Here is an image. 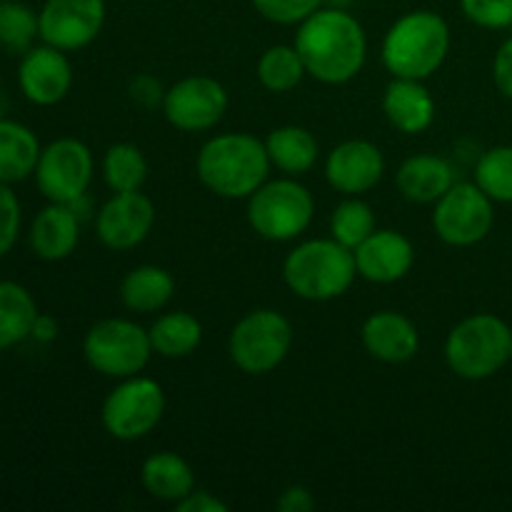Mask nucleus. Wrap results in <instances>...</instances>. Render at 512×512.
<instances>
[{"label": "nucleus", "instance_id": "39448f33", "mask_svg": "<svg viewBox=\"0 0 512 512\" xmlns=\"http://www.w3.org/2000/svg\"><path fill=\"white\" fill-rule=\"evenodd\" d=\"M512 328L493 313L460 320L445 338V363L463 380H488L510 363Z\"/></svg>", "mask_w": 512, "mask_h": 512}, {"label": "nucleus", "instance_id": "a878e982", "mask_svg": "<svg viewBox=\"0 0 512 512\" xmlns=\"http://www.w3.org/2000/svg\"><path fill=\"white\" fill-rule=\"evenodd\" d=\"M148 335L153 353L160 358H190L203 343V323L188 310H170L150 325Z\"/></svg>", "mask_w": 512, "mask_h": 512}, {"label": "nucleus", "instance_id": "20e7f679", "mask_svg": "<svg viewBox=\"0 0 512 512\" xmlns=\"http://www.w3.org/2000/svg\"><path fill=\"white\" fill-rule=\"evenodd\" d=\"M358 278L355 253L335 238L298 243L283 260V280L290 293L310 303H328L353 288Z\"/></svg>", "mask_w": 512, "mask_h": 512}, {"label": "nucleus", "instance_id": "5701e85b", "mask_svg": "<svg viewBox=\"0 0 512 512\" xmlns=\"http://www.w3.org/2000/svg\"><path fill=\"white\" fill-rule=\"evenodd\" d=\"M265 148H268L270 165L290 178L310 173L320 158L318 138L303 125H280L270 130Z\"/></svg>", "mask_w": 512, "mask_h": 512}, {"label": "nucleus", "instance_id": "ddd939ff", "mask_svg": "<svg viewBox=\"0 0 512 512\" xmlns=\"http://www.w3.org/2000/svg\"><path fill=\"white\" fill-rule=\"evenodd\" d=\"M105 0H45L38 10L40 40L75 53L93 43L105 25Z\"/></svg>", "mask_w": 512, "mask_h": 512}, {"label": "nucleus", "instance_id": "9d476101", "mask_svg": "<svg viewBox=\"0 0 512 512\" xmlns=\"http://www.w3.org/2000/svg\"><path fill=\"white\" fill-rule=\"evenodd\" d=\"M95 175V158L78 138H58L40 150L35 185L48 203L73 205L85 198Z\"/></svg>", "mask_w": 512, "mask_h": 512}, {"label": "nucleus", "instance_id": "4be33fe9", "mask_svg": "<svg viewBox=\"0 0 512 512\" xmlns=\"http://www.w3.org/2000/svg\"><path fill=\"white\" fill-rule=\"evenodd\" d=\"M140 483L150 498L175 505L195 490V473L183 455L173 450H160L143 460Z\"/></svg>", "mask_w": 512, "mask_h": 512}, {"label": "nucleus", "instance_id": "7ed1b4c3", "mask_svg": "<svg viewBox=\"0 0 512 512\" xmlns=\"http://www.w3.org/2000/svg\"><path fill=\"white\" fill-rule=\"evenodd\" d=\"M450 53V25L435 10H410L385 33L380 58L393 78L428 80Z\"/></svg>", "mask_w": 512, "mask_h": 512}, {"label": "nucleus", "instance_id": "c756f323", "mask_svg": "<svg viewBox=\"0 0 512 512\" xmlns=\"http://www.w3.org/2000/svg\"><path fill=\"white\" fill-rule=\"evenodd\" d=\"M378 230L373 208L360 195H345L330 213V238L338 240L345 248L355 250L363 240Z\"/></svg>", "mask_w": 512, "mask_h": 512}, {"label": "nucleus", "instance_id": "f3484780", "mask_svg": "<svg viewBox=\"0 0 512 512\" xmlns=\"http://www.w3.org/2000/svg\"><path fill=\"white\" fill-rule=\"evenodd\" d=\"M353 253L360 278L375 285L398 283L415 265L413 243L393 228H378Z\"/></svg>", "mask_w": 512, "mask_h": 512}, {"label": "nucleus", "instance_id": "cd10ccee", "mask_svg": "<svg viewBox=\"0 0 512 512\" xmlns=\"http://www.w3.org/2000/svg\"><path fill=\"white\" fill-rule=\"evenodd\" d=\"M103 180L110 188V193H133L143 190L148 180V160L143 150L133 143H115L105 150L103 163Z\"/></svg>", "mask_w": 512, "mask_h": 512}, {"label": "nucleus", "instance_id": "b1692460", "mask_svg": "<svg viewBox=\"0 0 512 512\" xmlns=\"http://www.w3.org/2000/svg\"><path fill=\"white\" fill-rule=\"evenodd\" d=\"M118 295L123 308L130 313H158L173 300L175 278L160 265H138L125 275Z\"/></svg>", "mask_w": 512, "mask_h": 512}, {"label": "nucleus", "instance_id": "6e6552de", "mask_svg": "<svg viewBox=\"0 0 512 512\" xmlns=\"http://www.w3.org/2000/svg\"><path fill=\"white\" fill-rule=\"evenodd\" d=\"M83 355L95 373L110 380H123L148 368L153 345L148 330L135 320L103 318L85 333Z\"/></svg>", "mask_w": 512, "mask_h": 512}, {"label": "nucleus", "instance_id": "ea45409f", "mask_svg": "<svg viewBox=\"0 0 512 512\" xmlns=\"http://www.w3.org/2000/svg\"><path fill=\"white\" fill-rule=\"evenodd\" d=\"M58 333H60L58 320H55L53 315L38 313V318H35V323H33V333H30V338L38 340V343H53V340L58 338Z\"/></svg>", "mask_w": 512, "mask_h": 512}, {"label": "nucleus", "instance_id": "7c9ffc66", "mask_svg": "<svg viewBox=\"0 0 512 512\" xmlns=\"http://www.w3.org/2000/svg\"><path fill=\"white\" fill-rule=\"evenodd\" d=\"M40 38L38 10L23 0H0V48L8 53H28Z\"/></svg>", "mask_w": 512, "mask_h": 512}, {"label": "nucleus", "instance_id": "f257e3e1", "mask_svg": "<svg viewBox=\"0 0 512 512\" xmlns=\"http://www.w3.org/2000/svg\"><path fill=\"white\" fill-rule=\"evenodd\" d=\"M293 45L310 78L325 85L350 83L368 60V35L348 8L320 5L298 25Z\"/></svg>", "mask_w": 512, "mask_h": 512}, {"label": "nucleus", "instance_id": "a211bd4d", "mask_svg": "<svg viewBox=\"0 0 512 512\" xmlns=\"http://www.w3.org/2000/svg\"><path fill=\"white\" fill-rule=\"evenodd\" d=\"M360 343L370 358L388 365H403L418 355V325L398 310H378L360 328Z\"/></svg>", "mask_w": 512, "mask_h": 512}, {"label": "nucleus", "instance_id": "a19ab883", "mask_svg": "<svg viewBox=\"0 0 512 512\" xmlns=\"http://www.w3.org/2000/svg\"><path fill=\"white\" fill-rule=\"evenodd\" d=\"M355 0H323V5H333V8H348Z\"/></svg>", "mask_w": 512, "mask_h": 512}, {"label": "nucleus", "instance_id": "aec40b11", "mask_svg": "<svg viewBox=\"0 0 512 512\" xmlns=\"http://www.w3.org/2000/svg\"><path fill=\"white\" fill-rule=\"evenodd\" d=\"M383 113L398 133L420 135L433 125L435 100L425 80L393 78L383 93Z\"/></svg>", "mask_w": 512, "mask_h": 512}, {"label": "nucleus", "instance_id": "4c0bfd02", "mask_svg": "<svg viewBox=\"0 0 512 512\" xmlns=\"http://www.w3.org/2000/svg\"><path fill=\"white\" fill-rule=\"evenodd\" d=\"M175 510L178 512H228V505L213 495L210 490L195 488L193 493L185 495L180 503H175Z\"/></svg>", "mask_w": 512, "mask_h": 512}, {"label": "nucleus", "instance_id": "0eeeda50", "mask_svg": "<svg viewBox=\"0 0 512 512\" xmlns=\"http://www.w3.org/2000/svg\"><path fill=\"white\" fill-rule=\"evenodd\" d=\"M293 323L273 308L245 313L228 338V355L245 375H268L285 363L293 350Z\"/></svg>", "mask_w": 512, "mask_h": 512}, {"label": "nucleus", "instance_id": "79ce46f5", "mask_svg": "<svg viewBox=\"0 0 512 512\" xmlns=\"http://www.w3.org/2000/svg\"><path fill=\"white\" fill-rule=\"evenodd\" d=\"M510 363H512V355H510Z\"/></svg>", "mask_w": 512, "mask_h": 512}, {"label": "nucleus", "instance_id": "58836bf2", "mask_svg": "<svg viewBox=\"0 0 512 512\" xmlns=\"http://www.w3.org/2000/svg\"><path fill=\"white\" fill-rule=\"evenodd\" d=\"M315 508V498L308 488L303 485H290L283 495L278 498L280 512H310Z\"/></svg>", "mask_w": 512, "mask_h": 512}, {"label": "nucleus", "instance_id": "c9c22d12", "mask_svg": "<svg viewBox=\"0 0 512 512\" xmlns=\"http://www.w3.org/2000/svg\"><path fill=\"white\" fill-rule=\"evenodd\" d=\"M128 93L130 98H133V103H138L140 108H158V105H163L165 98V88L160 85V80L148 73L135 75V78L130 80Z\"/></svg>", "mask_w": 512, "mask_h": 512}, {"label": "nucleus", "instance_id": "412c9836", "mask_svg": "<svg viewBox=\"0 0 512 512\" xmlns=\"http://www.w3.org/2000/svg\"><path fill=\"white\" fill-rule=\"evenodd\" d=\"M455 183L453 165L433 153L410 155L395 173L400 195L418 205H435Z\"/></svg>", "mask_w": 512, "mask_h": 512}, {"label": "nucleus", "instance_id": "393cba45", "mask_svg": "<svg viewBox=\"0 0 512 512\" xmlns=\"http://www.w3.org/2000/svg\"><path fill=\"white\" fill-rule=\"evenodd\" d=\"M38 135L18 120L0 118V183H23L35 173L40 158Z\"/></svg>", "mask_w": 512, "mask_h": 512}, {"label": "nucleus", "instance_id": "4468645a", "mask_svg": "<svg viewBox=\"0 0 512 512\" xmlns=\"http://www.w3.org/2000/svg\"><path fill=\"white\" fill-rule=\"evenodd\" d=\"M155 225V205L143 190L113 193L95 215V233L108 250H133L145 243Z\"/></svg>", "mask_w": 512, "mask_h": 512}, {"label": "nucleus", "instance_id": "c85d7f7f", "mask_svg": "<svg viewBox=\"0 0 512 512\" xmlns=\"http://www.w3.org/2000/svg\"><path fill=\"white\" fill-rule=\"evenodd\" d=\"M303 58L295 45H270L258 58V80L270 93H290L305 80Z\"/></svg>", "mask_w": 512, "mask_h": 512}, {"label": "nucleus", "instance_id": "f704fd0d", "mask_svg": "<svg viewBox=\"0 0 512 512\" xmlns=\"http://www.w3.org/2000/svg\"><path fill=\"white\" fill-rule=\"evenodd\" d=\"M20 225H23V210H20L18 195L8 183H0V258H5L15 248Z\"/></svg>", "mask_w": 512, "mask_h": 512}, {"label": "nucleus", "instance_id": "dca6fc26", "mask_svg": "<svg viewBox=\"0 0 512 512\" xmlns=\"http://www.w3.org/2000/svg\"><path fill=\"white\" fill-rule=\"evenodd\" d=\"M385 175V155L370 140H345L325 158V180L340 195H365Z\"/></svg>", "mask_w": 512, "mask_h": 512}, {"label": "nucleus", "instance_id": "72a5a7b5", "mask_svg": "<svg viewBox=\"0 0 512 512\" xmlns=\"http://www.w3.org/2000/svg\"><path fill=\"white\" fill-rule=\"evenodd\" d=\"M460 10L478 28H512V0H460Z\"/></svg>", "mask_w": 512, "mask_h": 512}, {"label": "nucleus", "instance_id": "bb28decb", "mask_svg": "<svg viewBox=\"0 0 512 512\" xmlns=\"http://www.w3.org/2000/svg\"><path fill=\"white\" fill-rule=\"evenodd\" d=\"M38 303L25 285L0 280V353L15 348L33 333Z\"/></svg>", "mask_w": 512, "mask_h": 512}, {"label": "nucleus", "instance_id": "1a4fd4ad", "mask_svg": "<svg viewBox=\"0 0 512 512\" xmlns=\"http://www.w3.org/2000/svg\"><path fill=\"white\" fill-rule=\"evenodd\" d=\"M163 415V385L148 375H133V378L118 380V385L105 395L100 423L110 438L135 443V440L148 438L163 423Z\"/></svg>", "mask_w": 512, "mask_h": 512}, {"label": "nucleus", "instance_id": "f8f14e48", "mask_svg": "<svg viewBox=\"0 0 512 512\" xmlns=\"http://www.w3.org/2000/svg\"><path fill=\"white\" fill-rule=\"evenodd\" d=\"M228 90L210 75H188L165 90L163 115L180 133L213 130L228 113Z\"/></svg>", "mask_w": 512, "mask_h": 512}, {"label": "nucleus", "instance_id": "9b49d317", "mask_svg": "<svg viewBox=\"0 0 512 512\" xmlns=\"http://www.w3.org/2000/svg\"><path fill=\"white\" fill-rule=\"evenodd\" d=\"M495 200L478 183H455L433 205V230L445 245L470 248L483 243L495 223Z\"/></svg>", "mask_w": 512, "mask_h": 512}, {"label": "nucleus", "instance_id": "2eb2a0df", "mask_svg": "<svg viewBox=\"0 0 512 512\" xmlns=\"http://www.w3.org/2000/svg\"><path fill=\"white\" fill-rule=\"evenodd\" d=\"M20 93L40 108H50L68 98L73 88V65L68 53L53 45H33L20 55L18 65Z\"/></svg>", "mask_w": 512, "mask_h": 512}, {"label": "nucleus", "instance_id": "6ab92c4d", "mask_svg": "<svg viewBox=\"0 0 512 512\" xmlns=\"http://www.w3.org/2000/svg\"><path fill=\"white\" fill-rule=\"evenodd\" d=\"M30 250L45 263H60L80 243V215L73 205L48 203L30 223Z\"/></svg>", "mask_w": 512, "mask_h": 512}, {"label": "nucleus", "instance_id": "e433bc0d", "mask_svg": "<svg viewBox=\"0 0 512 512\" xmlns=\"http://www.w3.org/2000/svg\"><path fill=\"white\" fill-rule=\"evenodd\" d=\"M493 80L495 88H498L505 98L512 100V38L505 40L498 48V53H495Z\"/></svg>", "mask_w": 512, "mask_h": 512}, {"label": "nucleus", "instance_id": "f03ea898", "mask_svg": "<svg viewBox=\"0 0 512 512\" xmlns=\"http://www.w3.org/2000/svg\"><path fill=\"white\" fill-rule=\"evenodd\" d=\"M265 140L250 133H220L205 140L195 170L205 188L225 200H248L270 178Z\"/></svg>", "mask_w": 512, "mask_h": 512}, {"label": "nucleus", "instance_id": "423d86ee", "mask_svg": "<svg viewBox=\"0 0 512 512\" xmlns=\"http://www.w3.org/2000/svg\"><path fill=\"white\" fill-rule=\"evenodd\" d=\"M315 215L313 193L298 178L265 180L248 198V223L258 238L290 243L310 228Z\"/></svg>", "mask_w": 512, "mask_h": 512}, {"label": "nucleus", "instance_id": "473e14b6", "mask_svg": "<svg viewBox=\"0 0 512 512\" xmlns=\"http://www.w3.org/2000/svg\"><path fill=\"white\" fill-rule=\"evenodd\" d=\"M260 18L275 25H300L323 5V0H250Z\"/></svg>", "mask_w": 512, "mask_h": 512}, {"label": "nucleus", "instance_id": "2f4dec72", "mask_svg": "<svg viewBox=\"0 0 512 512\" xmlns=\"http://www.w3.org/2000/svg\"><path fill=\"white\" fill-rule=\"evenodd\" d=\"M475 183L495 203H512V145H498L480 155L475 165Z\"/></svg>", "mask_w": 512, "mask_h": 512}]
</instances>
